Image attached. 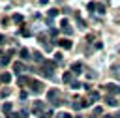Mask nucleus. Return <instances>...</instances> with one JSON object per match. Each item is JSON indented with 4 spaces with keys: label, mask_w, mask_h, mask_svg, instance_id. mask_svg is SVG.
<instances>
[{
    "label": "nucleus",
    "mask_w": 120,
    "mask_h": 118,
    "mask_svg": "<svg viewBox=\"0 0 120 118\" xmlns=\"http://www.w3.org/2000/svg\"><path fill=\"white\" fill-rule=\"evenodd\" d=\"M62 81L68 82V84H73V82H75V81H73V73H71V71H66L64 77H62Z\"/></svg>",
    "instance_id": "9b49d317"
},
{
    "label": "nucleus",
    "mask_w": 120,
    "mask_h": 118,
    "mask_svg": "<svg viewBox=\"0 0 120 118\" xmlns=\"http://www.w3.org/2000/svg\"><path fill=\"white\" fill-rule=\"evenodd\" d=\"M30 81H32V79H28V77H22V75H21L17 82H19V86H24V84H30Z\"/></svg>",
    "instance_id": "2eb2a0df"
},
{
    "label": "nucleus",
    "mask_w": 120,
    "mask_h": 118,
    "mask_svg": "<svg viewBox=\"0 0 120 118\" xmlns=\"http://www.w3.org/2000/svg\"><path fill=\"white\" fill-rule=\"evenodd\" d=\"M58 45H60L62 49H66V51H69V49L73 47V43H71L69 39H60V41H58Z\"/></svg>",
    "instance_id": "9d476101"
},
{
    "label": "nucleus",
    "mask_w": 120,
    "mask_h": 118,
    "mask_svg": "<svg viewBox=\"0 0 120 118\" xmlns=\"http://www.w3.org/2000/svg\"><path fill=\"white\" fill-rule=\"evenodd\" d=\"M105 103H107L109 107H118V101H116V97H112V96H107V97H105Z\"/></svg>",
    "instance_id": "f8f14e48"
},
{
    "label": "nucleus",
    "mask_w": 120,
    "mask_h": 118,
    "mask_svg": "<svg viewBox=\"0 0 120 118\" xmlns=\"http://www.w3.org/2000/svg\"><path fill=\"white\" fill-rule=\"evenodd\" d=\"M0 82H2V79H0Z\"/></svg>",
    "instance_id": "2f4dec72"
},
{
    "label": "nucleus",
    "mask_w": 120,
    "mask_h": 118,
    "mask_svg": "<svg viewBox=\"0 0 120 118\" xmlns=\"http://www.w3.org/2000/svg\"><path fill=\"white\" fill-rule=\"evenodd\" d=\"M54 62H51V60H45L41 66H39V73L41 75H45V77H52L54 75Z\"/></svg>",
    "instance_id": "f257e3e1"
},
{
    "label": "nucleus",
    "mask_w": 120,
    "mask_h": 118,
    "mask_svg": "<svg viewBox=\"0 0 120 118\" xmlns=\"http://www.w3.org/2000/svg\"><path fill=\"white\" fill-rule=\"evenodd\" d=\"M58 118H73V116H71L69 112H60V114H58Z\"/></svg>",
    "instance_id": "4be33fe9"
},
{
    "label": "nucleus",
    "mask_w": 120,
    "mask_h": 118,
    "mask_svg": "<svg viewBox=\"0 0 120 118\" xmlns=\"http://www.w3.org/2000/svg\"><path fill=\"white\" fill-rule=\"evenodd\" d=\"M43 109H45V103H43V101H36L34 107H32V111H34L36 116H41V111H43Z\"/></svg>",
    "instance_id": "39448f33"
},
{
    "label": "nucleus",
    "mask_w": 120,
    "mask_h": 118,
    "mask_svg": "<svg viewBox=\"0 0 120 118\" xmlns=\"http://www.w3.org/2000/svg\"><path fill=\"white\" fill-rule=\"evenodd\" d=\"M58 13H60V11H58L56 7H52V9H49V17H51V19H52V17H56Z\"/></svg>",
    "instance_id": "6ab92c4d"
},
{
    "label": "nucleus",
    "mask_w": 120,
    "mask_h": 118,
    "mask_svg": "<svg viewBox=\"0 0 120 118\" xmlns=\"http://www.w3.org/2000/svg\"><path fill=\"white\" fill-rule=\"evenodd\" d=\"M71 73H75V75H81V73H82V64H81V62H75V64H71Z\"/></svg>",
    "instance_id": "6e6552de"
},
{
    "label": "nucleus",
    "mask_w": 120,
    "mask_h": 118,
    "mask_svg": "<svg viewBox=\"0 0 120 118\" xmlns=\"http://www.w3.org/2000/svg\"><path fill=\"white\" fill-rule=\"evenodd\" d=\"M54 58H56V62H60V60H62V54H60V52H56V54H54Z\"/></svg>",
    "instance_id": "bb28decb"
},
{
    "label": "nucleus",
    "mask_w": 120,
    "mask_h": 118,
    "mask_svg": "<svg viewBox=\"0 0 120 118\" xmlns=\"http://www.w3.org/2000/svg\"><path fill=\"white\" fill-rule=\"evenodd\" d=\"M0 64H2V66H8V64H9V56H4V58L0 60Z\"/></svg>",
    "instance_id": "412c9836"
},
{
    "label": "nucleus",
    "mask_w": 120,
    "mask_h": 118,
    "mask_svg": "<svg viewBox=\"0 0 120 118\" xmlns=\"http://www.w3.org/2000/svg\"><path fill=\"white\" fill-rule=\"evenodd\" d=\"M39 4H41V6H47V4H49V0H39Z\"/></svg>",
    "instance_id": "c85d7f7f"
},
{
    "label": "nucleus",
    "mask_w": 120,
    "mask_h": 118,
    "mask_svg": "<svg viewBox=\"0 0 120 118\" xmlns=\"http://www.w3.org/2000/svg\"><path fill=\"white\" fill-rule=\"evenodd\" d=\"M13 71L21 77V73H22V71H26V67H24V64H22V62H15V64H13Z\"/></svg>",
    "instance_id": "0eeeda50"
},
{
    "label": "nucleus",
    "mask_w": 120,
    "mask_h": 118,
    "mask_svg": "<svg viewBox=\"0 0 120 118\" xmlns=\"http://www.w3.org/2000/svg\"><path fill=\"white\" fill-rule=\"evenodd\" d=\"M96 114H101V107H96V111H94V116Z\"/></svg>",
    "instance_id": "cd10ccee"
},
{
    "label": "nucleus",
    "mask_w": 120,
    "mask_h": 118,
    "mask_svg": "<svg viewBox=\"0 0 120 118\" xmlns=\"http://www.w3.org/2000/svg\"><path fill=\"white\" fill-rule=\"evenodd\" d=\"M105 88H107L111 94H120V86H118V84H105Z\"/></svg>",
    "instance_id": "ddd939ff"
},
{
    "label": "nucleus",
    "mask_w": 120,
    "mask_h": 118,
    "mask_svg": "<svg viewBox=\"0 0 120 118\" xmlns=\"http://www.w3.org/2000/svg\"><path fill=\"white\" fill-rule=\"evenodd\" d=\"M96 9H98V13H101V15L105 13V7H103L101 4H96Z\"/></svg>",
    "instance_id": "aec40b11"
},
{
    "label": "nucleus",
    "mask_w": 120,
    "mask_h": 118,
    "mask_svg": "<svg viewBox=\"0 0 120 118\" xmlns=\"http://www.w3.org/2000/svg\"><path fill=\"white\" fill-rule=\"evenodd\" d=\"M88 9H90V11H92V9H96V4H94V2H90V4H88Z\"/></svg>",
    "instance_id": "a878e982"
},
{
    "label": "nucleus",
    "mask_w": 120,
    "mask_h": 118,
    "mask_svg": "<svg viewBox=\"0 0 120 118\" xmlns=\"http://www.w3.org/2000/svg\"><path fill=\"white\" fill-rule=\"evenodd\" d=\"M49 34H51V36H56V34H58V30H56V28H51V30H49Z\"/></svg>",
    "instance_id": "393cba45"
},
{
    "label": "nucleus",
    "mask_w": 120,
    "mask_h": 118,
    "mask_svg": "<svg viewBox=\"0 0 120 118\" xmlns=\"http://www.w3.org/2000/svg\"><path fill=\"white\" fill-rule=\"evenodd\" d=\"M105 118H116V116H111V114H109V116H105Z\"/></svg>",
    "instance_id": "7c9ffc66"
},
{
    "label": "nucleus",
    "mask_w": 120,
    "mask_h": 118,
    "mask_svg": "<svg viewBox=\"0 0 120 118\" xmlns=\"http://www.w3.org/2000/svg\"><path fill=\"white\" fill-rule=\"evenodd\" d=\"M88 105H90L88 99H77V101H73V109H77V111L79 109H86Z\"/></svg>",
    "instance_id": "20e7f679"
},
{
    "label": "nucleus",
    "mask_w": 120,
    "mask_h": 118,
    "mask_svg": "<svg viewBox=\"0 0 120 118\" xmlns=\"http://www.w3.org/2000/svg\"><path fill=\"white\" fill-rule=\"evenodd\" d=\"M30 88H32V92L41 94V92H43V82H39V81H30Z\"/></svg>",
    "instance_id": "7ed1b4c3"
},
{
    "label": "nucleus",
    "mask_w": 120,
    "mask_h": 118,
    "mask_svg": "<svg viewBox=\"0 0 120 118\" xmlns=\"http://www.w3.org/2000/svg\"><path fill=\"white\" fill-rule=\"evenodd\" d=\"M2 111H4V114L9 116V112H11V103H4V105H2Z\"/></svg>",
    "instance_id": "f3484780"
},
{
    "label": "nucleus",
    "mask_w": 120,
    "mask_h": 118,
    "mask_svg": "<svg viewBox=\"0 0 120 118\" xmlns=\"http://www.w3.org/2000/svg\"><path fill=\"white\" fill-rule=\"evenodd\" d=\"M13 21H15V22H22V17H21V15H13Z\"/></svg>",
    "instance_id": "5701e85b"
},
{
    "label": "nucleus",
    "mask_w": 120,
    "mask_h": 118,
    "mask_svg": "<svg viewBox=\"0 0 120 118\" xmlns=\"http://www.w3.org/2000/svg\"><path fill=\"white\" fill-rule=\"evenodd\" d=\"M21 34H22V36H30V30H26V28H22V30H21Z\"/></svg>",
    "instance_id": "b1692460"
},
{
    "label": "nucleus",
    "mask_w": 120,
    "mask_h": 118,
    "mask_svg": "<svg viewBox=\"0 0 120 118\" xmlns=\"http://www.w3.org/2000/svg\"><path fill=\"white\" fill-rule=\"evenodd\" d=\"M99 97H101V96H99V92H94V90H90V92H88V96H86V99H88L90 103H92V101H98Z\"/></svg>",
    "instance_id": "1a4fd4ad"
},
{
    "label": "nucleus",
    "mask_w": 120,
    "mask_h": 118,
    "mask_svg": "<svg viewBox=\"0 0 120 118\" xmlns=\"http://www.w3.org/2000/svg\"><path fill=\"white\" fill-rule=\"evenodd\" d=\"M0 79H2V82H6V84H8V82L11 81V75H9V73H2V77H0Z\"/></svg>",
    "instance_id": "a211bd4d"
},
{
    "label": "nucleus",
    "mask_w": 120,
    "mask_h": 118,
    "mask_svg": "<svg viewBox=\"0 0 120 118\" xmlns=\"http://www.w3.org/2000/svg\"><path fill=\"white\" fill-rule=\"evenodd\" d=\"M32 58H34V60H36L39 66L45 62V58H43V54H41V52H32Z\"/></svg>",
    "instance_id": "4468645a"
},
{
    "label": "nucleus",
    "mask_w": 120,
    "mask_h": 118,
    "mask_svg": "<svg viewBox=\"0 0 120 118\" xmlns=\"http://www.w3.org/2000/svg\"><path fill=\"white\" fill-rule=\"evenodd\" d=\"M47 97H49V101H51L54 107L62 103V101H60V97H58V90H49V92H47Z\"/></svg>",
    "instance_id": "f03ea898"
},
{
    "label": "nucleus",
    "mask_w": 120,
    "mask_h": 118,
    "mask_svg": "<svg viewBox=\"0 0 120 118\" xmlns=\"http://www.w3.org/2000/svg\"><path fill=\"white\" fill-rule=\"evenodd\" d=\"M60 28H62V32H64V34H68V36H71V34H73V28L69 26V22H68L66 19L60 22Z\"/></svg>",
    "instance_id": "423d86ee"
},
{
    "label": "nucleus",
    "mask_w": 120,
    "mask_h": 118,
    "mask_svg": "<svg viewBox=\"0 0 120 118\" xmlns=\"http://www.w3.org/2000/svg\"><path fill=\"white\" fill-rule=\"evenodd\" d=\"M38 118H49V116H47V114H41V116H38Z\"/></svg>",
    "instance_id": "c756f323"
},
{
    "label": "nucleus",
    "mask_w": 120,
    "mask_h": 118,
    "mask_svg": "<svg viewBox=\"0 0 120 118\" xmlns=\"http://www.w3.org/2000/svg\"><path fill=\"white\" fill-rule=\"evenodd\" d=\"M30 52H28V49H21V52H19V56H21V60H28L30 56H28Z\"/></svg>",
    "instance_id": "dca6fc26"
}]
</instances>
